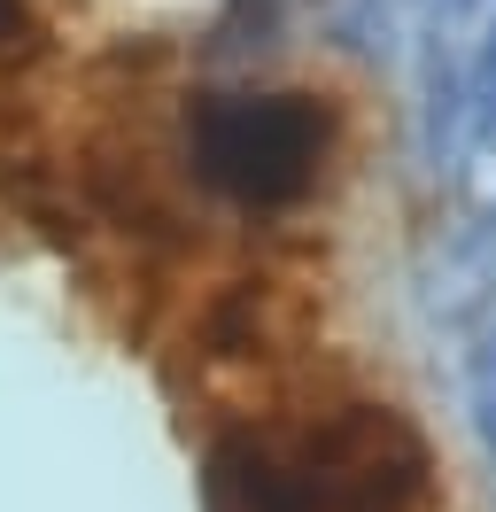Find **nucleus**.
Returning <instances> with one entry per match:
<instances>
[{"instance_id":"nucleus-1","label":"nucleus","mask_w":496,"mask_h":512,"mask_svg":"<svg viewBox=\"0 0 496 512\" xmlns=\"http://www.w3.org/2000/svg\"><path fill=\"white\" fill-rule=\"evenodd\" d=\"M194 163L241 202H295L326 163V109L310 94H233L194 117Z\"/></svg>"}]
</instances>
